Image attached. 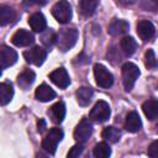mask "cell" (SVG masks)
<instances>
[{
  "instance_id": "obj_31",
  "label": "cell",
  "mask_w": 158,
  "mask_h": 158,
  "mask_svg": "<svg viewBox=\"0 0 158 158\" xmlns=\"http://www.w3.org/2000/svg\"><path fill=\"white\" fill-rule=\"evenodd\" d=\"M37 126H38V128H37V130H38V132L41 133V132L44 130V127H46V122H44V120H43V118H41V120L38 121Z\"/></svg>"
},
{
  "instance_id": "obj_33",
  "label": "cell",
  "mask_w": 158,
  "mask_h": 158,
  "mask_svg": "<svg viewBox=\"0 0 158 158\" xmlns=\"http://www.w3.org/2000/svg\"><path fill=\"white\" fill-rule=\"evenodd\" d=\"M1 70H2V68H1V67H0V75H1Z\"/></svg>"
},
{
  "instance_id": "obj_20",
  "label": "cell",
  "mask_w": 158,
  "mask_h": 158,
  "mask_svg": "<svg viewBox=\"0 0 158 158\" xmlns=\"http://www.w3.org/2000/svg\"><path fill=\"white\" fill-rule=\"evenodd\" d=\"M142 110H143V112L148 120H151V121L156 120L158 116V101L156 99L147 100L146 102H143Z\"/></svg>"
},
{
  "instance_id": "obj_16",
  "label": "cell",
  "mask_w": 158,
  "mask_h": 158,
  "mask_svg": "<svg viewBox=\"0 0 158 158\" xmlns=\"http://www.w3.org/2000/svg\"><path fill=\"white\" fill-rule=\"evenodd\" d=\"M35 96H36L37 100H40L42 102H48V101H51V100H53L56 98V93H54V90L49 85L43 83V84H41L36 89Z\"/></svg>"
},
{
  "instance_id": "obj_26",
  "label": "cell",
  "mask_w": 158,
  "mask_h": 158,
  "mask_svg": "<svg viewBox=\"0 0 158 158\" xmlns=\"http://www.w3.org/2000/svg\"><path fill=\"white\" fill-rule=\"evenodd\" d=\"M95 158H109L111 156V148L106 142H99L93 149Z\"/></svg>"
},
{
  "instance_id": "obj_4",
  "label": "cell",
  "mask_w": 158,
  "mask_h": 158,
  "mask_svg": "<svg viewBox=\"0 0 158 158\" xmlns=\"http://www.w3.org/2000/svg\"><path fill=\"white\" fill-rule=\"evenodd\" d=\"M52 15L59 23H68L72 19V6L68 1H58L52 7Z\"/></svg>"
},
{
  "instance_id": "obj_18",
  "label": "cell",
  "mask_w": 158,
  "mask_h": 158,
  "mask_svg": "<svg viewBox=\"0 0 158 158\" xmlns=\"http://www.w3.org/2000/svg\"><path fill=\"white\" fill-rule=\"evenodd\" d=\"M35 78H36V74L33 70L31 69H25L23 72H21L17 77V84L21 89L26 90L27 88H30L32 85V83L35 81Z\"/></svg>"
},
{
  "instance_id": "obj_29",
  "label": "cell",
  "mask_w": 158,
  "mask_h": 158,
  "mask_svg": "<svg viewBox=\"0 0 158 158\" xmlns=\"http://www.w3.org/2000/svg\"><path fill=\"white\" fill-rule=\"evenodd\" d=\"M83 149H84V147H83L81 143L74 144V146L69 149V152H68V154H67V158H79V156L83 153Z\"/></svg>"
},
{
  "instance_id": "obj_8",
  "label": "cell",
  "mask_w": 158,
  "mask_h": 158,
  "mask_svg": "<svg viewBox=\"0 0 158 158\" xmlns=\"http://www.w3.org/2000/svg\"><path fill=\"white\" fill-rule=\"evenodd\" d=\"M91 133H93V125L89 121V118L84 117L79 121V123L77 125V127L74 130V138L78 143L83 144L84 142H86L90 138Z\"/></svg>"
},
{
  "instance_id": "obj_9",
  "label": "cell",
  "mask_w": 158,
  "mask_h": 158,
  "mask_svg": "<svg viewBox=\"0 0 158 158\" xmlns=\"http://www.w3.org/2000/svg\"><path fill=\"white\" fill-rule=\"evenodd\" d=\"M11 42L16 47H27V46H30V44H32L35 42V37L30 31L20 28L11 37Z\"/></svg>"
},
{
  "instance_id": "obj_27",
  "label": "cell",
  "mask_w": 158,
  "mask_h": 158,
  "mask_svg": "<svg viewBox=\"0 0 158 158\" xmlns=\"http://www.w3.org/2000/svg\"><path fill=\"white\" fill-rule=\"evenodd\" d=\"M41 40H42V43L47 48H51L53 46V43H56V32H53L49 28V31H44L43 32V35L41 36Z\"/></svg>"
},
{
  "instance_id": "obj_2",
  "label": "cell",
  "mask_w": 158,
  "mask_h": 158,
  "mask_svg": "<svg viewBox=\"0 0 158 158\" xmlns=\"http://www.w3.org/2000/svg\"><path fill=\"white\" fill-rule=\"evenodd\" d=\"M138 77H139V69L136 64L127 62L122 65V84L126 91H130L133 88Z\"/></svg>"
},
{
  "instance_id": "obj_3",
  "label": "cell",
  "mask_w": 158,
  "mask_h": 158,
  "mask_svg": "<svg viewBox=\"0 0 158 158\" xmlns=\"http://www.w3.org/2000/svg\"><path fill=\"white\" fill-rule=\"evenodd\" d=\"M62 138H63V131L60 128H58V127L51 128L49 132L46 135V137L42 141V148L47 153L54 154L56 149H57V146L62 141Z\"/></svg>"
},
{
  "instance_id": "obj_6",
  "label": "cell",
  "mask_w": 158,
  "mask_h": 158,
  "mask_svg": "<svg viewBox=\"0 0 158 158\" xmlns=\"http://www.w3.org/2000/svg\"><path fill=\"white\" fill-rule=\"evenodd\" d=\"M110 115H111V110H110L109 104L104 100H99L90 110L89 117H90V120L101 123V122L107 121Z\"/></svg>"
},
{
  "instance_id": "obj_5",
  "label": "cell",
  "mask_w": 158,
  "mask_h": 158,
  "mask_svg": "<svg viewBox=\"0 0 158 158\" xmlns=\"http://www.w3.org/2000/svg\"><path fill=\"white\" fill-rule=\"evenodd\" d=\"M94 78H95L96 84L100 88L106 89L114 84V75L109 72V69L105 65H102L100 63H96L94 65Z\"/></svg>"
},
{
  "instance_id": "obj_19",
  "label": "cell",
  "mask_w": 158,
  "mask_h": 158,
  "mask_svg": "<svg viewBox=\"0 0 158 158\" xmlns=\"http://www.w3.org/2000/svg\"><path fill=\"white\" fill-rule=\"evenodd\" d=\"M93 95H94V91L89 86H81L75 93L77 101H78V104L80 106H88L90 104V101H91Z\"/></svg>"
},
{
  "instance_id": "obj_24",
  "label": "cell",
  "mask_w": 158,
  "mask_h": 158,
  "mask_svg": "<svg viewBox=\"0 0 158 158\" xmlns=\"http://www.w3.org/2000/svg\"><path fill=\"white\" fill-rule=\"evenodd\" d=\"M96 7H98V1L95 0H81L79 2V11L85 17H90L91 15H94Z\"/></svg>"
},
{
  "instance_id": "obj_14",
  "label": "cell",
  "mask_w": 158,
  "mask_h": 158,
  "mask_svg": "<svg viewBox=\"0 0 158 158\" xmlns=\"http://www.w3.org/2000/svg\"><path fill=\"white\" fill-rule=\"evenodd\" d=\"M28 25L35 32H44L47 30V20L42 12H35L28 19Z\"/></svg>"
},
{
  "instance_id": "obj_7",
  "label": "cell",
  "mask_w": 158,
  "mask_h": 158,
  "mask_svg": "<svg viewBox=\"0 0 158 158\" xmlns=\"http://www.w3.org/2000/svg\"><path fill=\"white\" fill-rule=\"evenodd\" d=\"M23 58L26 59L27 63L40 67L47 58V51L40 46H35L23 52Z\"/></svg>"
},
{
  "instance_id": "obj_13",
  "label": "cell",
  "mask_w": 158,
  "mask_h": 158,
  "mask_svg": "<svg viewBox=\"0 0 158 158\" xmlns=\"http://www.w3.org/2000/svg\"><path fill=\"white\" fill-rule=\"evenodd\" d=\"M128 28H130V25L127 21L125 20H121V19H115L112 20V22L109 25V28H107V32L116 37V36H122L125 33L128 32Z\"/></svg>"
},
{
  "instance_id": "obj_17",
  "label": "cell",
  "mask_w": 158,
  "mask_h": 158,
  "mask_svg": "<svg viewBox=\"0 0 158 158\" xmlns=\"http://www.w3.org/2000/svg\"><path fill=\"white\" fill-rule=\"evenodd\" d=\"M141 126H142V122H141L139 115L136 111L128 112L125 121V128L131 133H136L141 130Z\"/></svg>"
},
{
  "instance_id": "obj_22",
  "label": "cell",
  "mask_w": 158,
  "mask_h": 158,
  "mask_svg": "<svg viewBox=\"0 0 158 158\" xmlns=\"http://www.w3.org/2000/svg\"><path fill=\"white\" fill-rule=\"evenodd\" d=\"M120 47H121L122 52L126 56H132L137 49V42H136V40L133 37L125 36L120 42Z\"/></svg>"
},
{
  "instance_id": "obj_1",
  "label": "cell",
  "mask_w": 158,
  "mask_h": 158,
  "mask_svg": "<svg viewBox=\"0 0 158 158\" xmlns=\"http://www.w3.org/2000/svg\"><path fill=\"white\" fill-rule=\"evenodd\" d=\"M78 40V31L75 28H62L56 33V44L62 52L69 51Z\"/></svg>"
},
{
  "instance_id": "obj_25",
  "label": "cell",
  "mask_w": 158,
  "mask_h": 158,
  "mask_svg": "<svg viewBox=\"0 0 158 158\" xmlns=\"http://www.w3.org/2000/svg\"><path fill=\"white\" fill-rule=\"evenodd\" d=\"M102 138L106 141V142H110V143H116L118 142V139L121 138V132L118 128L114 127V126H107L102 130V133H101Z\"/></svg>"
},
{
  "instance_id": "obj_30",
  "label": "cell",
  "mask_w": 158,
  "mask_h": 158,
  "mask_svg": "<svg viewBox=\"0 0 158 158\" xmlns=\"http://www.w3.org/2000/svg\"><path fill=\"white\" fill-rule=\"evenodd\" d=\"M147 154L151 158H158V141H153L151 143V146L148 147Z\"/></svg>"
},
{
  "instance_id": "obj_32",
  "label": "cell",
  "mask_w": 158,
  "mask_h": 158,
  "mask_svg": "<svg viewBox=\"0 0 158 158\" xmlns=\"http://www.w3.org/2000/svg\"><path fill=\"white\" fill-rule=\"evenodd\" d=\"M36 158H49L46 153H42V152H38L37 153V156H36Z\"/></svg>"
},
{
  "instance_id": "obj_15",
  "label": "cell",
  "mask_w": 158,
  "mask_h": 158,
  "mask_svg": "<svg viewBox=\"0 0 158 158\" xmlns=\"http://www.w3.org/2000/svg\"><path fill=\"white\" fill-rule=\"evenodd\" d=\"M48 115H49V118L52 120V122L60 123L65 117V105H64V102L58 101L54 105H52L51 109L48 110Z\"/></svg>"
},
{
  "instance_id": "obj_21",
  "label": "cell",
  "mask_w": 158,
  "mask_h": 158,
  "mask_svg": "<svg viewBox=\"0 0 158 158\" xmlns=\"http://www.w3.org/2000/svg\"><path fill=\"white\" fill-rule=\"evenodd\" d=\"M16 17L15 10L7 5L0 6V26H6L11 23Z\"/></svg>"
},
{
  "instance_id": "obj_11",
  "label": "cell",
  "mask_w": 158,
  "mask_h": 158,
  "mask_svg": "<svg viewBox=\"0 0 158 158\" xmlns=\"http://www.w3.org/2000/svg\"><path fill=\"white\" fill-rule=\"evenodd\" d=\"M49 79H51L58 88H62V89H65V88L70 84L69 74H68V72H67L63 67L57 68L56 70H53V72L49 74Z\"/></svg>"
},
{
  "instance_id": "obj_10",
  "label": "cell",
  "mask_w": 158,
  "mask_h": 158,
  "mask_svg": "<svg viewBox=\"0 0 158 158\" xmlns=\"http://www.w3.org/2000/svg\"><path fill=\"white\" fill-rule=\"evenodd\" d=\"M17 60V53L9 46H0V67L7 68L15 64Z\"/></svg>"
},
{
  "instance_id": "obj_23",
  "label": "cell",
  "mask_w": 158,
  "mask_h": 158,
  "mask_svg": "<svg viewBox=\"0 0 158 158\" xmlns=\"http://www.w3.org/2000/svg\"><path fill=\"white\" fill-rule=\"evenodd\" d=\"M14 96V89L10 83H0V105H6Z\"/></svg>"
},
{
  "instance_id": "obj_12",
  "label": "cell",
  "mask_w": 158,
  "mask_h": 158,
  "mask_svg": "<svg viewBox=\"0 0 158 158\" xmlns=\"http://www.w3.org/2000/svg\"><path fill=\"white\" fill-rule=\"evenodd\" d=\"M154 32H156V30H154V26L151 21L141 20L137 23V33L142 41H144V42L151 41L154 36Z\"/></svg>"
},
{
  "instance_id": "obj_28",
  "label": "cell",
  "mask_w": 158,
  "mask_h": 158,
  "mask_svg": "<svg viewBox=\"0 0 158 158\" xmlns=\"http://www.w3.org/2000/svg\"><path fill=\"white\" fill-rule=\"evenodd\" d=\"M144 64L149 69H154L157 67V58H156V54H154L153 49H148L144 53Z\"/></svg>"
}]
</instances>
